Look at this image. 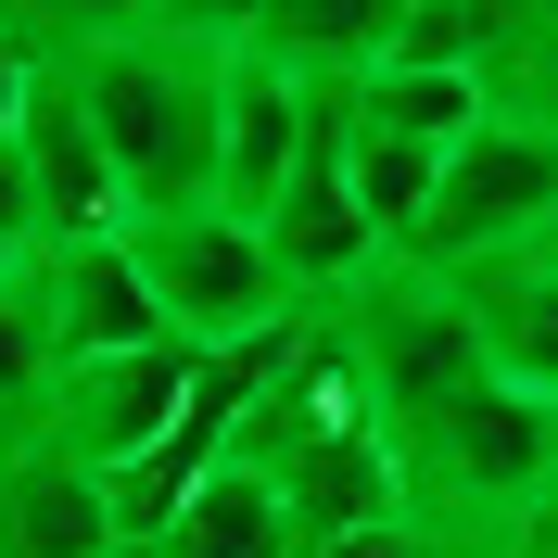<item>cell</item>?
Returning <instances> with one entry per match:
<instances>
[{
    "instance_id": "obj_1",
    "label": "cell",
    "mask_w": 558,
    "mask_h": 558,
    "mask_svg": "<svg viewBox=\"0 0 558 558\" xmlns=\"http://www.w3.org/2000/svg\"><path fill=\"white\" fill-rule=\"evenodd\" d=\"M393 457H407V521L445 558H521L533 508L558 495V393L470 381L457 407L407 418Z\"/></svg>"
},
{
    "instance_id": "obj_2",
    "label": "cell",
    "mask_w": 558,
    "mask_h": 558,
    "mask_svg": "<svg viewBox=\"0 0 558 558\" xmlns=\"http://www.w3.org/2000/svg\"><path fill=\"white\" fill-rule=\"evenodd\" d=\"M76 89H89V128L114 153V191L128 216H191L216 204V140H229V51L178 26H128V38H89L64 51Z\"/></svg>"
},
{
    "instance_id": "obj_3",
    "label": "cell",
    "mask_w": 558,
    "mask_h": 558,
    "mask_svg": "<svg viewBox=\"0 0 558 558\" xmlns=\"http://www.w3.org/2000/svg\"><path fill=\"white\" fill-rule=\"evenodd\" d=\"M128 242H140V267H153V305H166L178 343L229 355V343H267V330H305V305H292V279H279V254H267L254 216H229V204L128 216Z\"/></svg>"
},
{
    "instance_id": "obj_4",
    "label": "cell",
    "mask_w": 558,
    "mask_h": 558,
    "mask_svg": "<svg viewBox=\"0 0 558 558\" xmlns=\"http://www.w3.org/2000/svg\"><path fill=\"white\" fill-rule=\"evenodd\" d=\"M330 330H343L355 368H368L381 432H407V418L457 407L470 381H495V368H483V330H470V305H457V279H445V267H407V254H393V267L368 279Z\"/></svg>"
},
{
    "instance_id": "obj_5",
    "label": "cell",
    "mask_w": 558,
    "mask_h": 558,
    "mask_svg": "<svg viewBox=\"0 0 558 558\" xmlns=\"http://www.w3.org/2000/svg\"><path fill=\"white\" fill-rule=\"evenodd\" d=\"M558 229V128H521V114H483V128L445 153V191L418 216L407 267H470V254L546 242Z\"/></svg>"
},
{
    "instance_id": "obj_6",
    "label": "cell",
    "mask_w": 558,
    "mask_h": 558,
    "mask_svg": "<svg viewBox=\"0 0 558 558\" xmlns=\"http://www.w3.org/2000/svg\"><path fill=\"white\" fill-rule=\"evenodd\" d=\"M191 393H204V343H128V355H64L51 368V407H38V445L89 457V470H140L153 445L191 432Z\"/></svg>"
},
{
    "instance_id": "obj_7",
    "label": "cell",
    "mask_w": 558,
    "mask_h": 558,
    "mask_svg": "<svg viewBox=\"0 0 558 558\" xmlns=\"http://www.w3.org/2000/svg\"><path fill=\"white\" fill-rule=\"evenodd\" d=\"M267 254H279V279H292V305H305V317H343L355 292L393 267L381 216H368V191H355V153H343V89H330V114H317L305 166L279 178V204H267Z\"/></svg>"
},
{
    "instance_id": "obj_8",
    "label": "cell",
    "mask_w": 558,
    "mask_h": 558,
    "mask_svg": "<svg viewBox=\"0 0 558 558\" xmlns=\"http://www.w3.org/2000/svg\"><path fill=\"white\" fill-rule=\"evenodd\" d=\"M38 305L64 330V355H128V343H178L166 305H153V267H140L128 229H76V242H38L26 254Z\"/></svg>"
},
{
    "instance_id": "obj_9",
    "label": "cell",
    "mask_w": 558,
    "mask_h": 558,
    "mask_svg": "<svg viewBox=\"0 0 558 558\" xmlns=\"http://www.w3.org/2000/svg\"><path fill=\"white\" fill-rule=\"evenodd\" d=\"M317 114H330V89H317V76L267 64V51H229V140H216V204L267 229V204H279V178L305 166Z\"/></svg>"
},
{
    "instance_id": "obj_10",
    "label": "cell",
    "mask_w": 558,
    "mask_h": 558,
    "mask_svg": "<svg viewBox=\"0 0 558 558\" xmlns=\"http://www.w3.org/2000/svg\"><path fill=\"white\" fill-rule=\"evenodd\" d=\"M13 140H26V166H38V216H51V242H76V229H128L114 153H102V128H89V89H76L64 51H38V89H26V114H13Z\"/></svg>"
},
{
    "instance_id": "obj_11",
    "label": "cell",
    "mask_w": 558,
    "mask_h": 558,
    "mask_svg": "<svg viewBox=\"0 0 558 558\" xmlns=\"http://www.w3.org/2000/svg\"><path fill=\"white\" fill-rule=\"evenodd\" d=\"M0 558H128L114 483L64 445H0Z\"/></svg>"
},
{
    "instance_id": "obj_12",
    "label": "cell",
    "mask_w": 558,
    "mask_h": 558,
    "mask_svg": "<svg viewBox=\"0 0 558 558\" xmlns=\"http://www.w3.org/2000/svg\"><path fill=\"white\" fill-rule=\"evenodd\" d=\"M457 279V305H470V330H483V368L521 393H558V229L546 242H508V254H470Z\"/></svg>"
},
{
    "instance_id": "obj_13",
    "label": "cell",
    "mask_w": 558,
    "mask_h": 558,
    "mask_svg": "<svg viewBox=\"0 0 558 558\" xmlns=\"http://www.w3.org/2000/svg\"><path fill=\"white\" fill-rule=\"evenodd\" d=\"M166 558H305V533H292V495H279V470H254V457L229 445V457L204 470V483L178 495Z\"/></svg>"
},
{
    "instance_id": "obj_14",
    "label": "cell",
    "mask_w": 558,
    "mask_h": 558,
    "mask_svg": "<svg viewBox=\"0 0 558 558\" xmlns=\"http://www.w3.org/2000/svg\"><path fill=\"white\" fill-rule=\"evenodd\" d=\"M393 26H407V0H267L254 13V51L292 76H317V89H355V76L393 51Z\"/></svg>"
},
{
    "instance_id": "obj_15",
    "label": "cell",
    "mask_w": 558,
    "mask_h": 558,
    "mask_svg": "<svg viewBox=\"0 0 558 558\" xmlns=\"http://www.w3.org/2000/svg\"><path fill=\"white\" fill-rule=\"evenodd\" d=\"M470 76L495 114L558 128V0H470Z\"/></svg>"
},
{
    "instance_id": "obj_16",
    "label": "cell",
    "mask_w": 558,
    "mask_h": 558,
    "mask_svg": "<svg viewBox=\"0 0 558 558\" xmlns=\"http://www.w3.org/2000/svg\"><path fill=\"white\" fill-rule=\"evenodd\" d=\"M343 114H368V128H393V140H432V153H457V140L483 128L495 102H483V76H470V64H393V51H381V64L343 89Z\"/></svg>"
},
{
    "instance_id": "obj_17",
    "label": "cell",
    "mask_w": 558,
    "mask_h": 558,
    "mask_svg": "<svg viewBox=\"0 0 558 558\" xmlns=\"http://www.w3.org/2000/svg\"><path fill=\"white\" fill-rule=\"evenodd\" d=\"M343 153H355V191H368V216H381V242L407 254L418 216H432V191H445V153H432V140L368 128V114H343Z\"/></svg>"
},
{
    "instance_id": "obj_18",
    "label": "cell",
    "mask_w": 558,
    "mask_h": 558,
    "mask_svg": "<svg viewBox=\"0 0 558 558\" xmlns=\"http://www.w3.org/2000/svg\"><path fill=\"white\" fill-rule=\"evenodd\" d=\"M13 26H26L38 51H89V38L153 26V0H13Z\"/></svg>"
},
{
    "instance_id": "obj_19",
    "label": "cell",
    "mask_w": 558,
    "mask_h": 558,
    "mask_svg": "<svg viewBox=\"0 0 558 558\" xmlns=\"http://www.w3.org/2000/svg\"><path fill=\"white\" fill-rule=\"evenodd\" d=\"M254 13H267V0H153V26L204 38V51H254Z\"/></svg>"
},
{
    "instance_id": "obj_20",
    "label": "cell",
    "mask_w": 558,
    "mask_h": 558,
    "mask_svg": "<svg viewBox=\"0 0 558 558\" xmlns=\"http://www.w3.org/2000/svg\"><path fill=\"white\" fill-rule=\"evenodd\" d=\"M0 242H51V216H38V166H26V140H13V128H0Z\"/></svg>"
},
{
    "instance_id": "obj_21",
    "label": "cell",
    "mask_w": 558,
    "mask_h": 558,
    "mask_svg": "<svg viewBox=\"0 0 558 558\" xmlns=\"http://www.w3.org/2000/svg\"><path fill=\"white\" fill-rule=\"evenodd\" d=\"M305 558H445L418 521H368V533H330V546H305Z\"/></svg>"
},
{
    "instance_id": "obj_22",
    "label": "cell",
    "mask_w": 558,
    "mask_h": 558,
    "mask_svg": "<svg viewBox=\"0 0 558 558\" xmlns=\"http://www.w3.org/2000/svg\"><path fill=\"white\" fill-rule=\"evenodd\" d=\"M26 89H38V38H26V26H0V128L26 114Z\"/></svg>"
},
{
    "instance_id": "obj_23",
    "label": "cell",
    "mask_w": 558,
    "mask_h": 558,
    "mask_svg": "<svg viewBox=\"0 0 558 558\" xmlns=\"http://www.w3.org/2000/svg\"><path fill=\"white\" fill-rule=\"evenodd\" d=\"M13 279H26V242H0V292H13Z\"/></svg>"
},
{
    "instance_id": "obj_24",
    "label": "cell",
    "mask_w": 558,
    "mask_h": 558,
    "mask_svg": "<svg viewBox=\"0 0 558 558\" xmlns=\"http://www.w3.org/2000/svg\"><path fill=\"white\" fill-rule=\"evenodd\" d=\"M0 26H13V0H0Z\"/></svg>"
},
{
    "instance_id": "obj_25",
    "label": "cell",
    "mask_w": 558,
    "mask_h": 558,
    "mask_svg": "<svg viewBox=\"0 0 558 558\" xmlns=\"http://www.w3.org/2000/svg\"><path fill=\"white\" fill-rule=\"evenodd\" d=\"M546 558H558V546H546Z\"/></svg>"
}]
</instances>
